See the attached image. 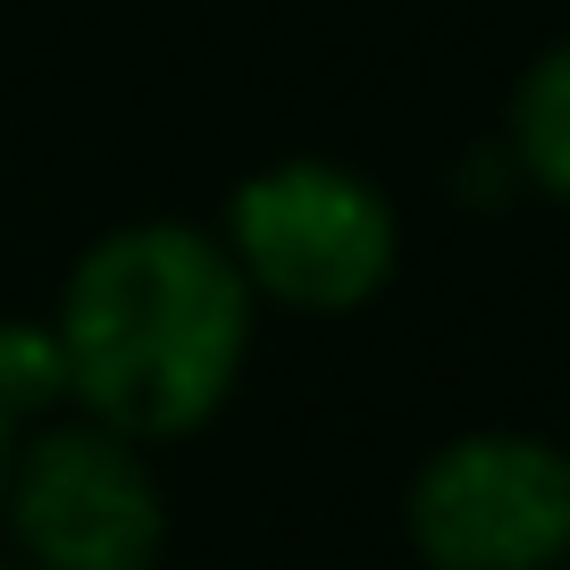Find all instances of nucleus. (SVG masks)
<instances>
[{"label":"nucleus","instance_id":"obj_1","mask_svg":"<svg viewBox=\"0 0 570 570\" xmlns=\"http://www.w3.org/2000/svg\"><path fill=\"white\" fill-rule=\"evenodd\" d=\"M68 361V411L135 445H185L235 403L261 303L194 218H126L92 235L42 311Z\"/></svg>","mask_w":570,"mask_h":570},{"label":"nucleus","instance_id":"obj_2","mask_svg":"<svg viewBox=\"0 0 570 570\" xmlns=\"http://www.w3.org/2000/svg\"><path fill=\"white\" fill-rule=\"evenodd\" d=\"M210 235L227 244L252 303L294 311V320H353L403 268L394 194L377 177H361L353 160H320V151H294V160L235 177Z\"/></svg>","mask_w":570,"mask_h":570},{"label":"nucleus","instance_id":"obj_3","mask_svg":"<svg viewBox=\"0 0 570 570\" xmlns=\"http://www.w3.org/2000/svg\"><path fill=\"white\" fill-rule=\"evenodd\" d=\"M0 537L18 570H160L177 512L151 445L59 411L42 428H18Z\"/></svg>","mask_w":570,"mask_h":570},{"label":"nucleus","instance_id":"obj_4","mask_svg":"<svg viewBox=\"0 0 570 570\" xmlns=\"http://www.w3.org/2000/svg\"><path fill=\"white\" fill-rule=\"evenodd\" d=\"M420 570H570V445L546 428H462L403 487Z\"/></svg>","mask_w":570,"mask_h":570},{"label":"nucleus","instance_id":"obj_5","mask_svg":"<svg viewBox=\"0 0 570 570\" xmlns=\"http://www.w3.org/2000/svg\"><path fill=\"white\" fill-rule=\"evenodd\" d=\"M503 168L553 210H570V35L520 68L512 109H503Z\"/></svg>","mask_w":570,"mask_h":570},{"label":"nucleus","instance_id":"obj_6","mask_svg":"<svg viewBox=\"0 0 570 570\" xmlns=\"http://www.w3.org/2000/svg\"><path fill=\"white\" fill-rule=\"evenodd\" d=\"M59 411H68V361L51 320H0V420L42 428Z\"/></svg>","mask_w":570,"mask_h":570},{"label":"nucleus","instance_id":"obj_7","mask_svg":"<svg viewBox=\"0 0 570 570\" xmlns=\"http://www.w3.org/2000/svg\"><path fill=\"white\" fill-rule=\"evenodd\" d=\"M9 453H18V428L0 420V487H9Z\"/></svg>","mask_w":570,"mask_h":570},{"label":"nucleus","instance_id":"obj_8","mask_svg":"<svg viewBox=\"0 0 570 570\" xmlns=\"http://www.w3.org/2000/svg\"><path fill=\"white\" fill-rule=\"evenodd\" d=\"M0 570H18V562H9V553H0Z\"/></svg>","mask_w":570,"mask_h":570}]
</instances>
